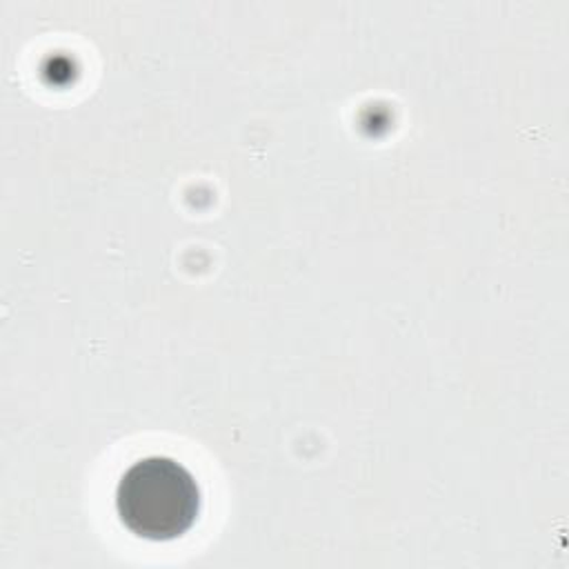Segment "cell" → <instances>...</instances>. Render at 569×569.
Instances as JSON below:
<instances>
[{
	"label": "cell",
	"mask_w": 569,
	"mask_h": 569,
	"mask_svg": "<svg viewBox=\"0 0 569 569\" xmlns=\"http://www.w3.org/2000/svg\"><path fill=\"white\" fill-rule=\"evenodd\" d=\"M116 509L131 533L147 540H173L196 522L200 489L180 462L149 456L122 473Z\"/></svg>",
	"instance_id": "1"
}]
</instances>
